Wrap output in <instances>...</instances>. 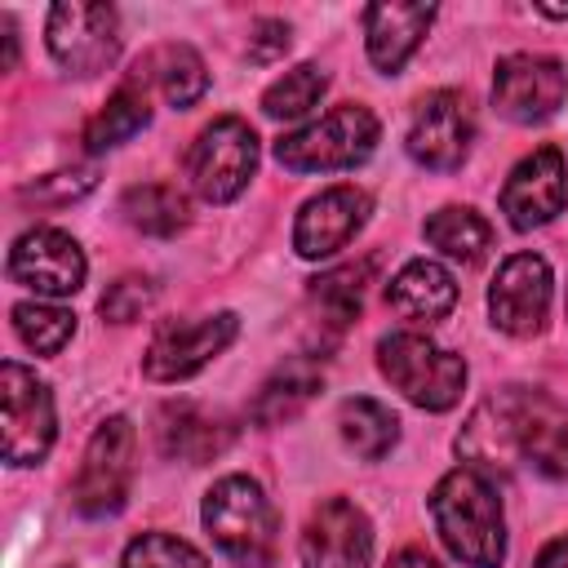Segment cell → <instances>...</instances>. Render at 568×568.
Here are the masks:
<instances>
[{"mask_svg": "<svg viewBox=\"0 0 568 568\" xmlns=\"http://www.w3.org/2000/svg\"><path fill=\"white\" fill-rule=\"evenodd\" d=\"M377 368L395 390H404L417 408L444 413L462 399L466 386V359L435 346L422 333H390L377 342Z\"/></svg>", "mask_w": 568, "mask_h": 568, "instance_id": "obj_4", "label": "cell"}, {"mask_svg": "<svg viewBox=\"0 0 568 568\" xmlns=\"http://www.w3.org/2000/svg\"><path fill=\"white\" fill-rule=\"evenodd\" d=\"M120 568H209V559L169 532H142L129 541Z\"/></svg>", "mask_w": 568, "mask_h": 568, "instance_id": "obj_30", "label": "cell"}, {"mask_svg": "<svg viewBox=\"0 0 568 568\" xmlns=\"http://www.w3.org/2000/svg\"><path fill=\"white\" fill-rule=\"evenodd\" d=\"M284 49H288V27L275 22V18H262V22L253 27V36H248V58H253V62H271V58L284 53Z\"/></svg>", "mask_w": 568, "mask_h": 568, "instance_id": "obj_33", "label": "cell"}, {"mask_svg": "<svg viewBox=\"0 0 568 568\" xmlns=\"http://www.w3.org/2000/svg\"><path fill=\"white\" fill-rule=\"evenodd\" d=\"M430 22H435L430 4H368L364 9V40H368L373 67L399 71L408 62V53L422 44Z\"/></svg>", "mask_w": 568, "mask_h": 568, "instance_id": "obj_19", "label": "cell"}, {"mask_svg": "<svg viewBox=\"0 0 568 568\" xmlns=\"http://www.w3.org/2000/svg\"><path fill=\"white\" fill-rule=\"evenodd\" d=\"M386 302L413 324H435L457 306V280L439 262L417 257L386 284Z\"/></svg>", "mask_w": 568, "mask_h": 568, "instance_id": "obj_20", "label": "cell"}, {"mask_svg": "<svg viewBox=\"0 0 568 568\" xmlns=\"http://www.w3.org/2000/svg\"><path fill=\"white\" fill-rule=\"evenodd\" d=\"M537 568H568V532H564V537H555L550 546H541Z\"/></svg>", "mask_w": 568, "mask_h": 568, "instance_id": "obj_34", "label": "cell"}, {"mask_svg": "<svg viewBox=\"0 0 568 568\" xmlns=\"http://www.w3.org/2000/svg\"><path fill=\"white\" fill-rule=\"evenodd\" d=\"M457 448L475 462V470H510L515 462L532 466L537 475L564 479L568 475V408L528 386H506L488 395L466 430L457 435Z\"/></svg>", "mask_w": 568, "mask_h": 568, "instance_id": "obj_1", "label": "cell"}, {"mask_svg": "<svg viewBox=\"0 0 568 568\" xmlns=\"http://www.w3.org/2000/svg\"><path fill=\"white\" fill-rule=\"evenodd\" d=\"M430 519H435L444 546L466 568H501V559H506L501 497L484 470H475V466L448 470L430 488Z\"/></svg>", "mask_w": 568, "mask_h": 568, "instance_id": "obj_2", "label": "cell"}, {"mask_svg": "<svg viewBox=\"0 0 568 568\" xmlns=\"http://www.w3.org/2000/svg\"><path fill=\"white\" fill-rule=\"evenodd\" d=\"M146 120H151L146 98H142L133 84H124V89H115V93L106 98V106L84 124V146H89V151L120 146V142H129L133 133H142Z\"/></svg>", "mask_w": 568, "mask_h": 568, "instance_id": "obj_27", "label": "cell"}, {"mask_svg": "<svg viewBox=\"0 0 568 568\" xmlns=\"http://www.w3.org/2000/svg\"><path fill=\"white\" fill-rule=\"evenodd\" d=\"M120 213L129 226H138L146 235H173L186 226V195L169 182H142V186L124 191Z\"/></svg>", "mask_w": 568, "mask_h": 568, "instance_id": "obj_25", "label": "cell"}, {"mask_svg": "<svg viewBox=\"0 0 568 568\" xmlns=\"http://www.w3.org/2000/svg\"><path fill=\"white\" fill-rule=\"evenodd\" d=\"M373 275V257L368 262H351V266H337L320 280H311V306L324 315L320 324L337 337L342 328H351V320L359 315L364 306V284Z\"/></svg>", "mask_w": 568, "mask_h": 568, "instance_id": "obj_23", "label": "cell"}, {"mask_svg": "<svg viewBox=\"0 0 568 568\" xmlns=\"http://www.w3.org/2000/svg\"><path fill=\"white\" fill-rule=\"evenodd\" d=\"M386 568H439L426 550H417V546H408V550H399V555H390V564Z\"/></svg>", "mask_w": 568, "mask_h": 568, "instance_id": "obj_35", "label": "cell"}, {"mask_svg": "<svg viewBox=\"0 0 568 568\" xmlns=\"http://www.w3.org/2000/svg\"><path fill=\"white\" fill-rule=\"evenodd\" d=\"M155 435H160V453L164 457H178V462H213L226 453V444L235 439V426L191 399H178V404H164L160 408V422H155Z\"/></svg>", "mask_w": 568, "mask_h": 568, "instance_id": "obj_18", "label": "cell"}, {"mask_svg": "<svg viewBox=\"0 0 568 568\" xmlns=\"http://www.w3.org/2000/svg\"><path fill=\"white\" fill-rule=\"evenodd\" d=\"M470 138H475V120H470L466 98L453 93V89H435V93L422 98V106L408 124V155L422 169L448 173L466 160Z\"/></svg>", "mask_w": 568, "mask_h": 568, "instance_id": "obj_12", "label": "cell"}, {"mask_svg": "<svg viewBox=\"0 0 568 568\" xmlns=\"http://www.w3.org/2000/svg\"><path fill=\"white\" fill-rule=\"evenodd\" d=\"M204 528L209 537L244 568H266L275 555V506L248 475H226L204 497Z\"/></svg>", "mask_w": 568, "mask_h": 568, "instance_id": "obj_3", "label": "cell"}, {"mask_svg": "<svg viewBox=\"0 0 568 568\" xmlns=\"http://www.w3.org/2000/svg\"><path fill=\"white\" fill-rule=\"evenodd\" d=\"M240 320L231 311H217V315H200V320H169L155 328L146 355H142V368L151 382H178V377H191L200 373L217 351L231 346Z\"/></svg>", "mask_w": 568, "mask_h": 568, "instance_id": "obj_11", "label": "cell"}, {"mask_svg": "<svg viewBox=\"0 0 568 568\" xmlns=\"http://www.w3.org/2000/svg\"><path fill=\"white\" fill-rule=\"evenodd\" d=\"M9 280L44 297H67L84 284V253L67 231L36 226L9 248Z\"/></svg>", "mask_w": 568, "mask_h": 568, "instance_id": "obj_15", "label": "cell"}, {"mask_svg": "<svg viewBox=\"0 0 568 568\" xmlns=\"http://www.w3.org/2000/svg\"><path fill=\"white\" fill-rule=\"evenodd\" d=\"M49 53L71 75H98L120 53V18L111 4H53L49 9Z\"/></svg>", "mask_w": 568, "mask_h": 568, "instance_id": "obj_8", "label": "cell"}, {"mask_svg": "<svg viewBox=\"0 0 568 568\" xmlns=\"http://www.w3.org/2000/svg\"><path fill=\"white\" fill-rule=\"evenodd\" d=\"M151 297H155V288H151V280L146 275H120L106 293H102V302H98V311H102V320H115V324H133L146 306H151Z\"/></svg>", "mask_w": 568, "mask_h": 568, "instance_id": "obj_31", "label": "cell"}, {"mask_svg": "<svg viewBox=\"0 0 568 568\" xmlns=\"http://www.w3.org/2000/svg\"><path fill=\"white\" fill-rule=\"evenodd\" d=\"M0 404H4V462L36 466L53 444V395H49V386L31 368L9 359L0 368Z\"/></svg>", "mask_w": 568, "mask_h": 568, "instance_id": "obj_10", "label": "cell"}, {"mask_svg": "<svg viewBox=\"0 0 568 568\" xmlns=\"http://www.w3.org/2000/svg\"><path fill=\"white\" fill-rule=\"evenodd\" d=\"M368 555H373L368 515L346 497L320 501L302 532V564L306 568H368Z\"/></svg>", "mask_w": 568, "mask_h": 568, "instance_id": "obj_16", "label": "cell"}, {"mask_svg": "<svg viewBox=\"0 0 568 568\" xmlns=\"http://www.w3.org/2000/svg\"><path fill=\"white\" fill-rule=\"evenodd\" d=\"M133 444H138V435H133L129 417H106L93 430L80 475H75V488H71V501L80 515L102 519L124 506L129 479H133Z\"/></svg>", "mask_w": 568, "mask_h": 568, "instance_id": "obj_7", "label": "cell"}, {"mask_svg": "<svg viewBox=\"0 0 568 568\" xmlns=\"http://www.w3.org/2000/svg\"><path fill=\"white\" fill-rule=\"evenodd\" d=\"M550 311V266L537 253H515L497 266L488 288V315L510 337H532Z\"/></svg>", "mask_w": 568, "mask_h": 568, "instance_id": "obj_13", "label": "cell"}, {"mask_svg": "<svg viewBox=\"0 0 568 568\" xmlns=\"http://www.w3.org/2000/svg\"><path fill=\"white\" fill-rule=\"evenodd\" d=\"M324 71L315 62H302L293 71H284L266 93H262V111L271 120H302L320 98H324Z\"/></svg>", "mask_w": 568, "mask_h": 568, "instance_id": "obj_28", "label": "cell"}, {"mask_svg": "<svg viewBox=\"0 0 568 568\" xmlns=\"http://www.w3.org/2000/svg\"><path fill=\"white\" fill-rule=\"evenodd\" d=\"M13 328L18 337L40 351V355H53L67 346V337L75 333V315L62 311V306H44V302H18L13 306Z\"/></svg>", "mask_w": 568, "mask_h": 568, "instance_id": "obj_29", "label": "cell"}, {"mask_svg": "<svg viewBox=\"0 0 568 568\" xmlns=\"http://www.w3.org/2000/svg\"><path fill=\"white\" fill-rule=\"evenodd\" d=\"M568 98V71L564 62L546 53H510L497 62L493 75V106L497 115L515 124H541L550 120Z\"/></svg>", "mask_w": 568, "mask_h": 568, "instance_id": "obj_9", "label": "cell"}, {"mask_svg": "<svg viewBox=\"0 0 568 568\" xmlns=\"http://www.w3.org/2000/svg\"><path fill=\"white\" fill-rule=\"evenodd\" d=\"M138 80H151L164 93V102L178 106V111L195 106L209 89V71H204V62L191 44H155L151 53H142Z\"/></svg>", "mask_w": 568, "mask_h": 568, "instance_id": "obj_22", "label": "cell"}, {"mask_svg": "<svg viewBox=\"0 0 568 568\" xmlns=\"http://www.w3.org/2000/svg\"><path fill=\"white\" fill-rule=\"evenodd\" d=\"M337 426H342V439H346L359 457H368V462L386 457L390 444L399 439V417H395L386 404L368 399V395L346 399L342 413H337Z\"/></svg>", "mask_w": 568, "mask_h": 568, "instance_id": "obj_24", "label": "cell"}, {"mask_svg": "<svg viewBox=\"0 0 568 568\" xmlns=\"http://www.w3.org/2000/svg\"><path fill=\"white\" fill-rule=\"evenodd\" d=\"M377 146V115L359 102H342L324 111L315 124L284 133L275 142V160L293 173H324V169H351L368 160Z\"/></svg>", "mask_w": 568, "mask_h": 568, "instance_id": "obj_5", "label": "cell"}, {"mask_svg": "<svg viewBox=\"0 0 568 568\" xmlns=\"http://www.w3.org/2000/svg\"><path fill=\"white\" fill-rule=\"evenodd\" d=\"M564 204H568V169L559 146H541L524 155L501 186V213L510 217L515 231L546 226L550 217L564 213Z\"/></svg>", "mask_w": 568, "mask_h": 568, "instance_id": "obj_14", "label": "cell"}, {"mask_svg": "<svg viewBox=\"0 0 568 568\" xmlns=\"http://www.w3.org/2000/svg\"><path fill=\"white\" fill-rule=\"evenodd\" d=\"M320 386H324L320 364H315L311 355H293V359L275 364L271 377L257 386V395H253V404H248V417H253L257 426H280V422H288V417H297V413L315 399Z\"/></svg>", "mask_w": 568, "mask_h": 568, "instance_id": "obj_21", "label": "cell"}, {"mask_svg": "<svg viewBox=\"0 0 568 568\" xmlns=\"http://www.w3.org/2000/svg\"><path fill=\"white\" fill-rule=\"evenodd\" d=\"M253 169H257V133L235 115H222L209 129H200V138L186 151V178L195 195L209 204L235 200L248 186Z\"/></svg>", "mask_w": 568, "mask_h": 568, "instance_id": "obj_6", "label": "cell"}, {"mask_svg": "<svg viewBox=\"0 0 568 568\" xmlns=\"http://www.w3.org/2000/svg\"><path fill=\"white\" fill-rule=\"evenodd\" d=\"M426 240L439 248V253H448L453 262H479L484 253H488V244H493V226L475 213V209H457V204H448V209H439V213H430L426 217Z\"/></svg>", "mask_w": 568, "mask_h": 568, "instance_id": "obj_26", "label": "cell"}, {"mask_svg": "<svg viewBox=\"0 0 568 568\" xmlns=\"http://www.w3.org/2000/svg\"><path fill=\"white\" fill-rule=\"evenodd\" d=\"M93 182H98V173H93V169L49 173V178L27 182V186H22V200H31V204H71V200L89 195V191H93Z\"/></svg>", "mask_w": 568, "mask_h": 568, "instance_id": "obj_32", "label": "cell"}, {"mask_svg": "<svg viewBox=\"0 0 568 568\" xmlns=\"http://www.w3.org/2000/svg\"><path fill=\"white\" fill-rule=\"evenodd\" d=\"M364 217H368V195L359 186H328L302 204L293 222V248L302 257H328L351 244Z\"/></svg>", "mask_w": 568, "mask_h": 568, "instance_id": "obj_17", "label": "cell"}]
</instances>
